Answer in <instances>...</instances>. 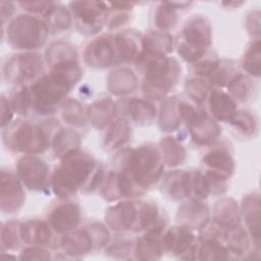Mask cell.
Returning <instances> with one entry per match:
<instances>
[{
  "label": "cell",
  "instance_id": "obj_1",
  "mask_svg": "<svg viewBox=\"0 0 261 261\" xmlns=\"http://www.w3.org/2000/svg\"><path fill=\"white\" fill-rule=\"evenodd\" d=\"M80 70L75 62L59 64L54 71L39 80L33 87L32 93L40 107H53L69 91L79 79Z\"/></svg>",
  "mask_w": 261,
  "mask_h": 261
},
{
  "label": "cell",
  "instance_id": "obj_2",
  "mask_svg": "<svg viewBox=\"0 0 261 261\" xmlns=\"http://www.w3.org/2000/svg\"><path fill=\"white\" fill-rule=\"evenodd\" d=\"M94 166L87 155L76 150L68 152L64 155L62 165L54 173V192L60 197L70 196L87 180Z\"/></svg>",
  "mask_w": 261,
  "mask_h": 261
},
{
  "label": "cell",
  "instance_id": "obj_3",
  "mask_svg": "<svg viewBox=\"0 0 261 261\" xmlns=\"http://www.w3.org/2000/svg\"><path fill=\"white\" fill-rule=\"evenodd\" d=\"M146 65L145 91L148 95L158 97L168 91L178 75L177 64L162 53L147 51L141 58Z\"/></svg>",
  "mask_w": 261,
  "mask_h": 261
},
{
  "label": "cell",
  "instance_id": "obj_4",
  "mask_svg": "<svg viewBox=\"0 0 261 261\" xmlns=\"http://www.w3.org/2000/svg\"><path fill=\"white\" fill-rule=\"evenodd\" d=\"M127 168L124 172L129 176L139 191L156 181L161 174L158 152L149 146L140 147L128 156Z\"/></svg>",
  "mask_w": 261,
  "mask_h": 261
},
{
  "label": "cell",
  "instance_id": "obj_5",
  "mask_svg": "<svg viewBox=\"0 0 261 261\" xmlns=\"http://www.w3.org/2000/svg\"><path fill=\"white\" fill-rule=\"evenodd\" d=\"M47 35L46 25L33 17L19 16L7 29V40L17 48H35L44 43Z\"/></svg>",
  "mask_w": 261,
  "mask_h": 261
},
{
  "label": "cell",
  "instance_id": "obj_6",
  "mask_svg": "<svg viewBox=\"0 0 261 261\" xmlns=\"http://www.w3.org/2000/svg\"><path fill=\"white\" fill-rule=\"evenodd\" d=\"M185 42L178 46V53L184 59L194 61L199 59L210 44V27L204 18L194 17L186 23L184 29Z\"/></svg>",
  "mask_w": 261,
  "mask_h": 261
},
{
  "label": "cell",
  "instance_id": "obj_7",
  "mask_svg": "<svg viewBox=\"0 0 261 261\" xmlns=\"http://www.w3.org/2000/svg\"><path fill=\"white\" fill-rule=\"evenodd\" d=\"M9 143L15 150L25 153L42 152L47 146V137L42 128L22 123L14 129Z\"/></svg>",
  "mask_w": 261,
  "mask_h": 261
},
{
  "label": "cell",
  "instance_id": "obj_8",
  "mask_svg": "<svg viewBox=\"0 0 261 261\" xmlns=\"http://www.w3.org/2000/svg\"><path fill=\"white\" fill-rule=\"evenodd\" d=\"M17 172L30 189H42L46 182L47 165L36 157H23L18 161Z\"/></svg>",
  "mask_w": 261,
  "mask_h": 261
},
{
  "label": "cell",
  "instance_id": "obj_9",
  "mask_svg": "<svg viewBox=\"0 0 261 261\" xmlns=\"http://www.w3.org/2000/svg\"><path fill=\"white\" fill-rule=\"evenodd\" d=\"M23 201V192L17 178L11 172L1 173V209L8 213L17 210Z\"/></svg>",
  "mask_w": 261,
  "mask_h": 261
},
{
  "label": "cell",
  "instance_id": "obj_10",
  "mask_svg": "<svg viewBox=\"0 0 261 261\" xmlns=\"http://www.w3.org/2000/svg\"><path fill=\"white\" fill-rule=\"evenodd\" d=\"M79 219V207L71 203L56 207L50 215V222L58 232H64L73 228L77 224Z\"/></svg>",
  "mask_w": 261,
  "mask_h": 261
},
{
  "label": "cell",
  "instance_id": "obj_11",
  "mask_svg": "<svg viewBox=\"0 0 261 261\" xmlns=\"http://www.w3.org/2000/svg\"><path fill=\"white\" fill-rule=\"evenodd\" d=\"M15 62L19 66H16L12 62V60H10L9 63L7 62L6 65L5 72L14 71L17 69V72L10 79L12 81H22L32 79L42 70V61L40 60L38 55L25 54L20 56V58L15 59Z\"/></svg>",
  "mask_w": 261,
  "mask_h": 261
},
{
  "label": "cell",
  "instance_id": "obj_12",
  "mask_svg": "<svg viewBox=\"0 0 261 261\" xmlns=\"http://www.w3.org/2000/svg\"><path fill=\"white\" fill-rule=\"evenodd\" d=\"M209 105L211 113L219 120L229 121L236 114L233 101L223 92L213 91L210 94Z\"/></svg>",
  "mask_w": 261,
  "mask_h": 261
},
{
  "label": "cell",
  "instance_id": "obj_13",
  "mask_svg": "<svg viewBox=\"0 0 261 261\" xmlns=\"http://www.w3.org/2000/svg\"><path fill=\"white\" fill-rule=\"evenodd\" d=\"M109 224L114 229H128L136 222V209L132 203H123L108 211Z\"/></svg>",
  "mask_w": 261,
  "mask_h": 261
},
{
  "label": "cell",
  "instance_id": "obj_14",
  "mask_svg": "<svg viewBox=\"0 0 261 261\" xmlns=\"http://www.w3.org/2000/svg\"><path fill=\"white\" fill-rule=\"evenodd\" d=\"M71 5L75 16L82 21V23L92 27L97 23L99 17L106 9L105 4L100 2H73Z\"/></svg>",
  "mask_w": 261,
  "mask_h": 261
},
{
  "label": "cell",
  "instance_id": "obj_15",
  "mask_svg": "<svg viewBox=\"0 0 261 261\" xmlns=\"http://www.w3.org/2000/svg\"><path fill=\"white\" fill-rule=\"evenodd\" d=\"M162 226H156L152 228L145 238L138 241V258L141 259H156L161 253V246L157 240L160 234Z\"/></svg>",
  "mask_w": 261,
  "mask_h": 261
},
{
  "label": "cell",
  "instance_id": "obj_16",
  "mask_svg": "<svg viewBox=\"0 0 261 261\" xmlns=\"http://www.w3.org/2000/svg\"><path fill=\"white\" fill-rule=\"evenodd\" d=\"M20 237L27 243L46 244L50 240V230L44 222H27L20 227Z\"/></svg>",
  "mask_w": 261,
  "mask_h": 261
},
{
  "label": "cell",
  "instance_id": "obj_17",
  "mask_svg": "<svg viewBox=\"0 0 261 261\" xmlns=\"http://www.w3.org/2000/svg\"><path fill=\"white\" fill-rule=\"evenodd\" d=\"M203 160L208 166L219 171V173L221 172L223 175H230L232 173L233 161L229 154L222 150H213L209 152Z\"/></svg>",
  "mask_w": 261,
  "mask_h": 261
},
{
  "label": "cell",
  "instance_id": "obj_18",
  "mask_svg": "<svg viewBox=\"0 0 261 261\" xmlns=\"http://www.w3.org/2000/svg\"><path fill=\"white\" fill-rule=\"evenodd\" d=\"M227 229L228 232L226 233V237L230 249L233 252L241 254L248 246V239L246 237V233L238 225Z\"/></svg>",
  "mask_w": 261,
  "mask_h": 261
},
{
  "label": "cell",
  "instance_id": "obj_19",
  "mask_svg": "<svg viewBox=\"0 0 261 261\" xmlns=\"http://www.w3.org/2000/svg\"><path fill=\"white\" fill-rule=\"evenodd\" d=\"M226 254L227 250L212 239L206 241L200 250V255L203 259H223L227 258Z\"/></svg>",
  "mask_w": 261,
  "mask_h": 261
},
{
  "label": "cell",
  "instance_id": "obj_20",
  "mask_svg": "<svg viewBox=\"0 0 261 261\" xmlns=\"http://www.w3.org/2000/svg\"><path fill=\"white\" fill-rule=\"evenodd\" d=\"M259 41L252 45L250 50L247 52L244 58V67L252 74L259 75V61H260V51H259Z\"/></svg>",
  "mask_w": 261,
  "mask_h": 261
},
{
  "label": "cell",
  "instance_id": "obj_21",
  "mask_svg": "<svg viewBox=\"0 0 261 261\" xmlns=\"http://www.w3.org/2000/svg\"><path fill=\"white\" fill-rule=\"evenodd\" d=\"M175 21H176V14L170 5H168L167 3H164L161 7H159L157 11V17H156V22L159 28L168 29L170 27H173Z\"/></svg>",
  "mask_w": 261,
  "mask_h": 261
},
{
  "label": "cell",
  "instance_id": "obj_22",
  "mask_svg": "<svg viewBox=\"0 0 261 261\" xmlns=\"http://www.w3.org/2000/svg\"><path fill=\"white\" fill-rule=\"evenodd\" d=\"M31 104V96L27 89H22L20 92L16 93L11 101V107L17 112H27Z\"/></svg>",
  "mask_w": 261,
  "mask_h": 261
},
{
  "label": "cell",
  "instance_id": "obj_23",
  "mask_svg": "<svg viewBox=\"0 0 261 261\" xmlns=\"http://www.w3.org/2000/svg\"><path fill=\"white\" fill-rule=\"evenodd\" d=\"M157 216V208L153 204H146L141 209V215H140V222L138 226L139 229H142L146 226H149L154 222Z\"/></svg>",
  "mask_w": 261,
  "mask_h": 261
},
{
  "label": "cell",
  "instance_id": "obj_24",
  "mask_svg": "<svg viewBox=\"0 0 261 261\" xmlns=\"http://www.w3.org/2000/svg\"><path fill=\"white\" fill-rule=\"evenodd\" d=\"M232 124L238 126L243 132L249 133L254 129V120L252 116H250L247 113H237L233 115V117L229 120Z\"/></svg>",
  "mask_w": 261,
  "mask_h": 261
},
{
  "label": "cell",
  "instance_id": "obj_25",
  "mask_svg": "<svg viewBox=\"0 0 261 261\" xmlns=\"http://www.w3.org/2000/svg\"><path fill=\"white\" fill-rule=\"evenodd\" d=\"M15 229L16 227L13 223L7 224V226L2 229V236H7V238L6 237L1 238L3 246H6L7 248H11L13 247V245H15V243L17 244V238L15 237L16 236Z\"/></svg>",
  "mask_w": 261,
  "mask_h": 261
}]
</instances>
